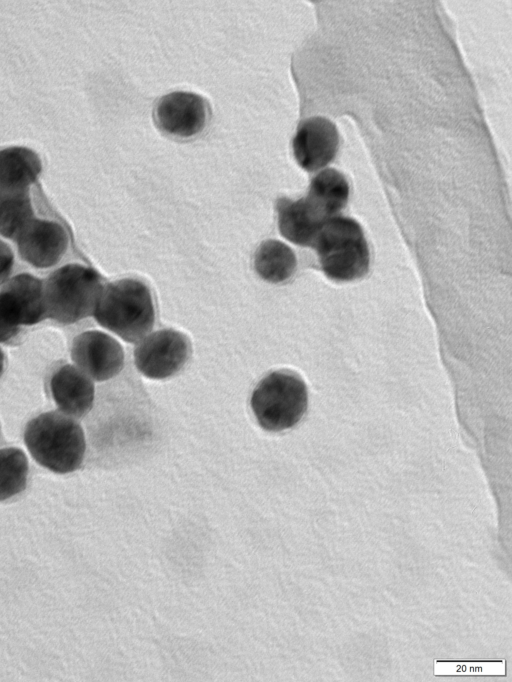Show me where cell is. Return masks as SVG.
Instances as JSON below:
<instances>
[{
    "mask_svg": "<svg viewBox=\"0 0 512 682\" xmlns=\"http://www.w3.org/2000/svg\"><path fill=\"white\" fill-rule=\"evenodd\" d=\"M93 316L102 327L126 342H138L152 330L155 321L150 289L137 279H122L106 284Z\"/></svg>",
    "mask_w": 512,
    "mask_h": 682,
    "instance_id": "1",
    "label": "cell"
},
{
    "mask_svg": "<svg viewBox=\"0 0 512 682\" xmlns=\"http://www.w3.org/2000/svg\"><path fill=\"white\" fill-rule=\"evenodd\" d=\"M24 441L33 458L43 467L60 474L70 473L83 462L86 441L74 418L56 411L30 420Z\"/></svg>",
    "mask_w": 512,
    "mask_h": 682,
    "instance_id": "2",
    "label": "cell"
},
{
    "mask_svg": "<svg viewBox=\"0 0 512 682\" xmlns=\"http://www.w3.org/2000/svg\"><path fill=\"white\" fill-rule=\"evenodd\" d=\"M325 275L335 281L364 276L370 252L360 224L348 217H332L320 229L313 246Z\"/></svg>",
    "mask_w": 512,
    "mask_h": 682,
    "instance_id": "3",
    "label": "cell"
},
{
    "mask_svg": "<svg viewBox=\"0 0 512 682\" xmlns=\"http://www.w3.org/2000/svg\"><path fill=\"white\" fill-rule=\"evenodd\" d=\"M103 285L94 269L80 264L58 268L43 281L47 317L71 324L93 315Z\"/></svg>",
    "mask_w": 512,
    "mask_h": 682,
    "instance_id": "4",
    "label": "cell"
},
{
    "mask_svg": "<svg viewBox=\"0 0 512 682\" xmlns=\"http://www.w3.org/2000/svg\"><path fill=\"white\" fill-rule=\"evenodd\" d=\"M251 409L259 425L267 431H282L296 425L308 406L304 380L290 370L266 375L254 388Z\"/></svg>",
    "mask_w": 512,
    "mask_h": 682,
    "instance_id": "5",
    "label": "cell"
},
{
    "mask_svg": "<svg viewBox=\"0 0 512 682\" xmlns=\"http://www.w3.org/2000/svg\"><path fill=\"white\" fill-rule=\"evenodd\" d=\"M47 318L43 281L18 274L0 290V342L16 337L22 325H34Z\"/></svg>",
    "mask_w": 512,
    "mask_h": 682,
    "instance_id": "6",
    "label": "cell"
},
{
    "mask_svg": "<svg viewBox=\"0 0 512 682\" xmlns=\"http://www.w3.org/2000/svg\"><path fill=\"white\" fill-rule=\"evenodd\" d=\"M191 353L188 337L173 329H163L142 338L134 350L139 372L151 379H164L176 374Z\"/></svg>",
    "mask_w": 512,
    "mask_h": 682,
    "instance_id": "7",
    "label": "cell"
},
{
    "mask_svg": "<svg viewBox=\"0 0 512 682\" xmlns=\"http://www.w3.org/2000/svg\"><path fill=\"white\" fill-rule=\"evenodd\" d=\"M153 116L161 131L187 138L204 129L209 120L210 106L204 97L196 93L175 91L159 99Z\"/></svg>",
    "mask_w": 512,
    "mask_h": 682,
    "instance_id": "8",
    "label": "cell"
},
{
    "mask_svg": "<svg viewBox=\"0 0 512 682\" xmlns=\"http://www.w3.org/2000/svg\"><path fill=\"white\" fill-rule=\"evenodd\" d=\"M71 358L90 379L105 381L116 376L124 365L120 343L101 331H86L72 343Z\"/></svg>",
    "mask_w": 512,
    "mask_h": 682,
    "instance_id": "9",
    "label": "cell"
},
{
    "mask_svg": "<svg viewBox=\"0 0 512 682\" xmlns=\"http://www.w3.org/2000/svg\"><path fill=\"white\" fill-rule=\"evenodd\" d=\"M15 241L23 260L36 268H48L61 260L69 238L59 223L33 217Z\"/></svg>",
    "mask_w": 512,
    "mask_h": 682,
    "instance_id": "10",
    "label": "cell"
},
{
    "mask_svg": "<svg viewBox=\"0 0 512 682\" xmlns=\"http://www.w3.org/2000/svg\"><path fill=\"white\" fill-rule=\"evenodd\" d=\"M292 146L298 164L306 171H316L329 164L337 153V128L325 117L308 118L299 124Z\"/></svg>",
    "mask_w": 512,
    "mask_h": 682,
    "instance_id": "11",
    "label": "cell"
},
{
    "mask_svg": "<svg viewBox=\"0 0 512 682\" xmlns=\"http://www.w3.org/2000/svg\"><path fill=\"white\" fill-rule=\"evenodd\" d=\"M49 387L59 410L72 418L82 417L93 406L94 384L73 365L58 368L51 376Z\"/></svg>",
    "mask_w": 512,
    "mask_h": 682,
    "instance_id": "12",
    "label": "cell"
},
{
    "mask_svg": "<svg viewBox=\"0 0 512 682\" xmlns=\"http://www.w3.org/2000/svg\"><path fill=\"white\" fill-rule=\"evenodd\" d=\"M278 227L287 240L300 246H313L326 221L309 203L306 197L298 200L279 198L276 203Z\"/></svg>",
    "mask_w": 512,
    "mask_h": 682,
    "instance_id": "13",
    "label": "cell"
},
{
    "mask_svg": "<svg viewBox=\"0 0 512 682\" xmlns=\"http://www.w3.org/2000/svg\"><path fill=\"white\" fill-rule=\"evenodd\" d=\"M42 166L39 156L26 147H9L0 151V192L29 191Z\"/></svg>",
    "mask_w": 512,
    "mask_h": 682,
    "instance_id": "14",
    "label": "cell"
},
{
    "mask_svg": "<svg viewBox=\"0 0 512 682\" xmlns=\"http://www.w3.org/2000/svg\"><path fill=\"white\" fill-rule=\"evenodd\" d=\"M348 196L349 185L344 175L328 168L312 179L306 198L325 220H329L345 207Z\"/></svg>",
    "mask_w": 512,
    "mask_h": 682,
    "instance_id": "15",
    "label": "cell"
},
{
    "mask_svg": "<svg viewBox=\"0 0 512 682\" xmlns=\"http://www.w3.org/2000/svg\"><path fill=\"white\" fill-rule=\"evenodd\" d=\"M254 265L264 280L279 283L288 280L295 272L297 261L294 252L277 240L263 242L255 253Z\"/></svg>",
    "mask_w": 512,
    "mask_h": 682,
    "instance_id": "16",
    "label": "cell"
},
{
    "mask_svg": "<svg viewBox=\"0 0 512 682\" xmlns=\"http://www.w3.org/2000/svg\"><path fill=\"white\" fill-rule=\"evenodd\" d=\"M33 217L29 191L0 192V235L15 240Z\"/></svg>",
    "mask_w": 512,
    "mask_h": 682,
    "instance_id": "17",
    "label": "cell"
},
{
    "mask_svg": "<svg viewBox=\"0 0 512 682\" xmlns=\"http://www.w3.org/2000/svg\"><path fill=\"white\" fill-rule=\"evenodd\" d=\"M28 459L19 448L0 450V501L22 492L27 483Z\"/></svg>",
    "mask_w": 512,
    "mask_h": 682,
    "instance_id": "18",
    "label": "cell"
},
{
    "mask_svg": "<svg viewBox=\"0 0 512 682\" xmlns=\"http://www.w3.org/2000/svg\"><path fill=\"white\" fill-rule=\"evenodd\" d=\"M435 674H501L497 669L505 668L503 662H435Z\"/></svg>",
    "mask_w": 512,
    "mask_h": 682,
    "instance_id": "19",
    "label": "cell"
},
{
    "mask_svg": "<svg viewBox=\"0 0 512 682\" xmlns=\"http://www.w3.org/2000/svg\"><path fill=\"white\" fill-rule=\"evenodd\" d=\"M14 264V254L10 247L3 241L0 240V284L4 283L11 271Z\"/></svg>",
    "mask_w": 512,
    "mask_h": 682,
    "instance_id": "20",
    "label": "cell"
},
{
    "mask_svg": "<svg viewBox=\"0 0 512 682\" xmlns=\"http://www.w3.org/2000/svg\"><path fill=\"white\" fill-rule=\"evenodd\" d=\"M3 369H4V354H3L2 350L0 349V376L3 373Z\"/></svg>",
    "mask_w": 512,
    "mask_h": 682,
    "instance_id": "21",
    "label": "cell"
}]
</instances>
